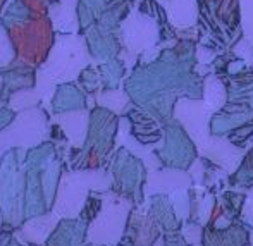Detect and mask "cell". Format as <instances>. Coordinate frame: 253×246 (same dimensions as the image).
<instances>
[{
    "label": "cell",
    "mask_w": 253,
    "mask_h": 246,
    "mask_svg": "<svg viewBox=\"0 0 253 246\" xmlns=\"http://www.w3.org/2000/svg\"><path fill=\"white\" fill-rule=\"evenodd\" d=\"M131 208L129 202L117 200L105 203L103 210L91 222L88 240L95 245H116L123 238L127 224V212Z\"/></svg>",
    "instance_id": "cell-1"
},
{
    "label": "cell",
    "mask_w": 253,
    "mask_h": 246,
    "mask_svg": "<svg viewBox=\"0 0 253 246\" xmlns=\"http://www.w3.org/2000/svg\"><path fill=\"white\" fill-rule=\"evenodd\" d=\"M245 198L243 193H236V191H226L222 195V202H220L219 208L229 217L231 220H240L241 219V212H243V206H245Z\"/></svg>",
    "instance_id": "cell-2"
},
{
    "label": "cell",
    "mask_w": 253,
    "mask_h": 246,
    "mask_svg": "<svg viewBox=\"0 0 253 246\" xmlns=\"http://www.w3.org/2000/svg\"><path fill=\"white\" fill-rule=\"evenodd\" d=\"M241 222L247 224L248 227H253V202L247 200L243 206V212H241Z\"/></svg>",
    "instance_id": "cell-6"
},
{
    "label": "cell",
    "mask_w": 253,
    "mask_h": 246,
    "mask_svg": "<svg viewBox=\"0 0 253 246\" xmlns=\"http://www.w3.org/2000/svg\"><path fill=\"white\" fill-rule=\"evenodd\" d=\"M164 246H191L190 243L186 241V238L183 236V233L179 231H174V233H167L164 236Z\"/></svg>",
    "instance_id": "cell-5"
},
{
    "label": "cell",
    "mask_w": 253,
    "mask_h": 246,
    "mask_svg": "<svg viewBox=\"0 0 253 246\" xmlns=\"http://www.w3.org/2000/svg\"><path fill=\"white\" fill-rule=\"evenodd\" d=\"M250 246H253V227H252V231H250Z\"/></svg>",
    "instance_id": "cell-7"
},
{
    "label": "cell",
    "mask_w": 253,
    "mask_h": 246,
    "mask_svg": "<svg viewBox=\"0 0 253 246\" xmlns=\"http://www.w3.org/2000/svg\"><path fill=\"white\" fill-rule=\"evenodd\" d=\"M181 233L186 238V241L191 246L193 245H203V227L200 222H195V220H190V222L183 224L181 227Z\"/></svg>",
    "instance_id": "cell-3"
},
{
    "label": "cell",
    "mask_w": 253,
    "mask_h": 246,
    "mask_svg": "<svg viewBox=\"0 0 253 246\" xmlns=\"http://www.w3.org/2000/svg\"><path fill=\"white\" fill-rule=\"evenodd\" d=\"M252 136H253V123L252 124L248 123V124H243V126L236 127V129L229 134V140L233 141L236 147H243L248 140H252Z\"/></svg>",
    "instance_id": "cell-4"
}]
</instances>
